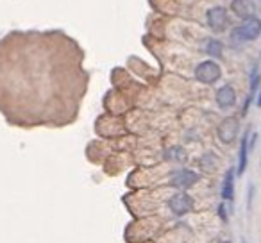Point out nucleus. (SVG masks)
I'll use <instances>...</instances> for the list:
<instances>
[{
  "instance_id": "5",
  "label": "nucleus",
  "mask_w": 261,
  "mask_h": 243,
  "mask_svg": "<svg viewBox=\"0 0 261 243\" xmlns=\"http://www.w3.org/2000/svg\"><path fill=\"white\" fill-rule=\"evenodd\" d=\"M199 181V174L192 170H177L170 175V184L174 188H192Z\"/></svg>"
},
{
  "instance_id": "13",
  "label": "nucleus",
  "mask_w": 261,
  "mask_h": 243,
  "mask_svg": "<svg viewBox=\"0 0 261 243\" xmlns=\"http://www.w3.org/2000/svg\"><path fill=\"white\" fill-rule=\"evenodd\" d=\"M220 218H222V220H225V218H227V214H225V209H224V204L220 206Z\"/></svg>"
},
{
  "instance_id": "15",
  "label": "nucleus",
  "mask_w": 261,
  "mask_h": 243,
  "mask_svg": "<svg viewBox=\"0 0 261 243\" xmlns=\"http://www.w3.org/2000/svg\"><path fill=\"white\" fill-rule=\"evenodd\" d=\"M220 243H231V241H220Z\"/></svg>"
},
{
  "instance_id": "10",
  "label": "nucleus",
  "mask_w": 261,
  "mask_h": 243,
  "mask_svg": "<svg viewBox=\"0 0 261 243\" xmlns=\"http://www.w3.org/2000/svg\"><path fill=\"white\" fill-rule=\"evenodd\" d=\"M249 140H247V134L242 138V145H240V157H238V168H236V174L243 175L247 168V161H249Z\"/></svg>"
},
{
  "instance_id": "8",
  "label": "nucleus",
  "mask_w": 261,
  "mask_h": 243,
  "mask_svg": "<svg viewBox=\"0 0 261 243\" xmlns=\"http://www.w3.org/2000/svg\"><path fill=\"white\" fill-rule=\"evenodd\" d=\"M231 11L234 13L238 18L249 20L256 13V6H254L252 0H232L231 2Z\"/></svg>"
},
{
  "instance_id": "11",
  "label": "nucleus",
  "mask_w": 261,
  "mask_h": 243,
  "mask_svg": "<svg viewBox=\"0 0 261 243\" xmlns=\"http://www.w3.org/2000/svg\"><path fill=\"white\" fill-rule=\"evenodd\" d=\"M204 50L211 56V58H222V52H224V45L222 41L215 40V38H210V40L204 41Z\"/></svg>"
},
{
  "instance_id": "14",
  "label": "nucleus",
  "mask_w": 261,
  "mask_h": 243,
  "mask_svg": "<svg viewBox=\"0 0 261 243\" xmlns=\"http://www.w3.org/2000/svg\"><path fill=\"white\" fill-rule=\"evenodd\" d=\"M257 105L261 107V93H259V97H257Z\"/></svg>"
},
{
  "instance_id": "1",
  "label": "nucleus",
  "mask_w": 261,
  "mask_h": 243,
  "mask_svg": "<svg viewBox=\"0 0 261 243\" xmlns=\"http://www.w3.org/2000/svg\"><path fill=\"white\" fill-rule=\"evenodd\" d=\"M259 34H261V20L252 16V18H249V20H243L242 25L232 29L231 41L232 43H247V41L257 40Z\"/></svg>"
},
{
  "instance_id": "9",
  "label": "nucleus",
  "mask_w": 261,
  "mask_h": 243,
  "mask_svg": "<svg viewBox=\"0 0 261 243\" xmlns=\"http://www.w3.org/2000/svg\"><path fill=\"white\" fill-rule=\"evenodd\" d=\"M234 197V170H227L224 177V186H222V199L224 200H232Z\"/></svg>"
},
{
  "instance_id": "7",
  "label": "nucleus",
  "mask_w": 261,
  "mask_h": 243,
  "mask_svg": "<svg viewBox=\"0 0 261 243\" xmlns=\"http://www.w3.org/2000/svg\"><path fill=\"white\" fill-rule=\"evenodd\" d=\"M217 104L220 109H231L236 105V91L231 84H224L217 91Z\"/></svg>"
},
{
  "instance_id": "4",
  "label": "nucleus",
  "mask_w": 261,
  "mask_h": 243,
  "mask_svg": "<svg viewBox=\"0 0 261 243\" xmlns=\"http://www.w3.org/2000/svg\"><path fill=\"white\" fill-rule=\"evenodd\" d=\"M238 132H240V122H238V118H234V116L224 118L217 129L218 140H220L222 143H225V145L234 143V140L238 138Z\"/></svg>"
},
{
  "instance_id": "3",
  "label": "nucleus",
  "mask_w": 261,
  "mask_h": 243,
  "mask_svg": "<svg viewBox=\"0 0 261 243\" xmlns=\"http://www.w3.org/2000/svg\"><path fill=\"white\" fill-rule=\"evenodd\" d=\"M206 20L207 25L213 33H224L229 25V15L227 9L222 8V6H215V8H210L206 13Z\"/></svg>"
},
{
  "instance_id": "12",
  "label": "nucleus",
  "mask_w": 261,
  "mask_h": 243,
  "mask_svg": "<svg viewBox=\"0 0 261 243\" xmlns=\"http://www.w3.org/2000/svg\"><path fill=\"white\" fill-rule=\"evenodd\" d=\"M165 157L168 161H175V163H185L188 159L186 156V150L181 149V147H170V149L165 150Z\"/></svg>"
},
{
  "instance_id": "6",
  "label": "nucleus",
  "mask_w": 261,
  "mask_h": 243,
  "mask_svg": "<svg viewBox=\"0 0 261 243\" xmlns=\"http://www.w3.org/2000/svg\"><path fill=\"white\" fill-rule=\"evenodd\" d=\"M168 206H170L172 213L177 214V217H182V214H186L190 209H192L193 199L188 195V193H177V195H174L170 199Z\"/></svg>"
},
{
  "instance_id": "2",
  "label": "nucleus",
  "mask_w": 261,
  "mask_h": 243,
  "mask_svg": "<svg viewBox=\"0 0 261 243\" xmlns=\"http://www.w3.org/2000/svg\"><path fill=\"white\" fill-rule=\"evenodd\" d=\"M222 77V68L217 61H202L195 66V79L202 84H215Z\"/></svg>"
}]
</instances>
